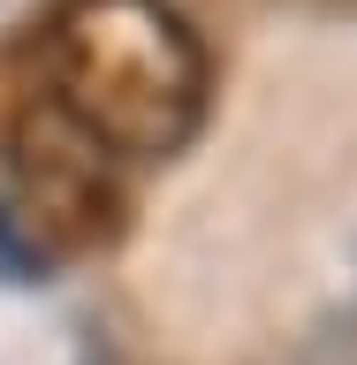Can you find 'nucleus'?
Returning <instances> with one entry per match:
<instances>
[{
    "label": "nucleus",
    "instance_id": "1",
    "mask_svg": "<svg viewBox=\"0 0 357 365\" xmlns=\"http://www.w3.org/2000/svg\"><path fill=\"white\" fill-rule=\"evenodd\" d=\"M46 68L53 99L122 160L182 153L213 99L205 46L167 0H68L46 31Z\"/></svg>",
    "mask_w": 357,
    "mask_h": 365
},
{
    "label": "nucleus",
    "instance_id": "2",
    "mask_svg": "<svg viewBox=\"0 0 357 365\" xmlns=\"http://www.w3.org/2000/svg\"><path fill=\"white\" fill-rule=\"evenodd\" d=\"M8 175H16V228L46 259H84V251L122 244L130 228V190H122V153L99 130L46 91L8 130Z\"/></svg>",
    "mask_w": 357,
    "mask_h": 365
},
{
    "label": "nucleus",
    "instance_id": "3",
    "mask_svg": "<svg viewBox=\"0 0 357 365\" xmlns=\"http://www.w3.org/2000/svg\"><path fill=\"white\" fill-rule=\"evenodd\" d=\"M38 267H46V259H38L31 244H23V228L8 221V213H0V274H8V282H31Z\"/></svg>",
    "mask_w": 357,
    "mask_h": 365
}]
</instances>
